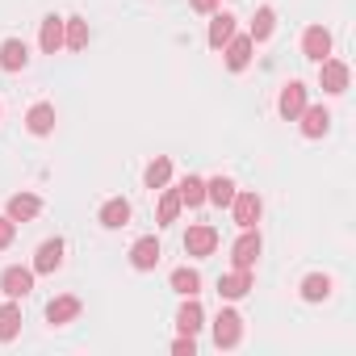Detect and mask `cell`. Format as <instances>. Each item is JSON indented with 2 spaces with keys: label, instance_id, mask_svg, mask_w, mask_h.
<instances>
[{
  "label": "cell",
  "instance_id": "6da1fadb",
  "mask_svg": "<svg viewBox=\"0 0 356 356\" xmlns=\"http://www.w3.org/2000/svg\"><path fill=\"white\" fill-rule=\"evenodd\" d=\"M34 289V268H22V264H13V268H5V273H0V293H5V298H26Z\"/></svg>",
  "mask_w": 356,
  "mask_h": 356
},
{
  "label": "cell",
  "instance_id": "7a4b0ae2",
  "mask_svg": "<svg viewBox=\"0 0 356 356\" xmlns=\"http://www.w3.org/2000/svg\"><path fill=\"white\" fill-rule=\"evenodd\" d=\"M214 248H218V231L214 227H206V222H197V227H189L185 231V252L189 256H214Z\"/></svg>",
  "mask_w": 356,
  "mask_h": 356
},
{
  "label": "cell",
  "instance_id": "3957f363",
  "mask_svg": "<svg viewBox=\"0 0 356 356\" xmlns=\"http://www.w3.org/2000/svg\"><path fill=\"white\" fill-rule=\"evenodd\" d=\"M239 339H243V318L235 310H218V318H214V343L218 348H235Z\"/></svg>",
  "mask_w": 356,
  "mask_h": 356
},
{
  "label": "cell",
  "instance_id": "277c9868",
  "mask_svg": "<svg viewBox=\"0 0 356 356\" xmlns=\"http://www.w3.org/2000/svg\"><path fill=\"white\" fill-rule=\"evenodd\" d=\"M318 84H323L327 97H339V92L348 88V63H339V59H323V63H318Z\"/></svg>",
  "mask_w": 356,
  "mask_h": 356
},
{
  "label": "cell",
  "instance_id": "5b68a950",
  "mask_svg": "<svg viewBox=\"0 0 356 356\" xmlns=\"http://www.w3.org/2000/svg\"><path fill=\"white\" fill-rule=\"evenodd\" d=\"M231 260H235V268H252V264L260 260V235H256V227H248V231L235 239Z\"/></svg>",
  "mask_w": 356,
  "mask_h": 356
},
{
  "label": "cell",
  "instance_id": "8992f818",
  "mask_svg": "<svg viewBox=\"0 0 356 356\" xmlns=\"http://www.w3.org/2000/svg\"><path fill=\"white\" fill-rule=\"evenodd\" d=\"M159 256H163V252H159V239H155V235H147V239H138V243L130 248V264H134L138 273H151V268L159 264Z\"/></svg>",
  "mask_w": 356,
  "mask_h": 356
},
{
  "label": "cell",
  "instance_id": "52a82bcc",
  "mask_svg": "<svg viewBox=\"0 0 356 356\" xmlns=\"http://www.w3.org/2000/svg\"><path fill=\"white\" fill-rule=\"evenodd\" d=\"M302 51H306V59L323 63V59L331 55V34H327L323 26H310V30L302 34Z\"/></svg>",
  "mask_w": 356,
  "mask_h": 356
},
{
  "label": "cell",
  "instance_id": "ba28073f",
  "mask_svg": "<svg viewBox=\"0 0 356 356\" xmlns=\"http://www.w3.org/2000/svg\"><path fill=\"white\" fill-rule=\"evenodd\" d=\"M298 118H302V134H306V138H323V134L331 130V113H327L323 105H306Z\"/></svg>",
  "mask_w": 356,
  "mask_h": 356
},
{
  "label": "cell",
  "instance_id": "9c48e42d",
  "mask_svg": "<svg viewBox=\"0 0 356 356\" xmlns=\"http://www.w3.org/2000/svg\"><path fill=\"white\" fill-rule=\"evenodd\" d=\"M231 210H235L239 231H248V227H256V222H260V197H256V193H235Z\"/></svg>",
  "mask_w": 356,
  "mask_h": 356
},
{
  "label": "cell",
  "instance_id": "30bf717a",
  "mask_svg": "<svg viewBox=\"0 0 356 356\" xmlns=\"http://www.w3.org/2000/svg\"><path fill=\"white\" fill-rule=\"evenodd\" d=\"M252 289V268H235V273H227V277H218V293L227 298V302H235V298H243Z\"/></svg>",
  "mask_w": 356,
  "mask_h": 356
},
{
  "label": "cell",
  "instance_id": "8fae6325",
  "mask_svg": "<svg viewBox=\"0 0 356 356\" xmlns=\"http://www.w3.org/2000/svg\"><path fill=\"white\" fill-rule=\"evenodd\" d=\"M176 327H181V335H197L206 327V310L197 306V298H189L181 310H176Z\"/></svg>",
  "mask_w": 356,
  "mask_h": 356
},
{
  "label": "cell",
  "instance_id": "7c38bea8",
  "mask_svg": "<svg viewBox=\"0 0 356 356\" xmlns=\"http://www.w3.org/2000/svg\"><path fill=\"white\" fill-rule=\"evenodd\" d=\"M252 47H256V42H252L248 34H243V38H231V42L222 47V55H227V67H231V72H243V67L252 63Z\"/></svg>",
  "mask_w": 356,
  "mask_h": 356
},
{
  "label": "cell",
  "instance_id": "4fadbf2b",
  "mask_svg": "<svg viewBox=\"0 0 356 356\" xmlns=\"http://www.w3.org/2000/svg\"><path fill=\"white\" fill-rule=\"evenodd\" d=\"M277 105H281V113H285V118L293 122V118H298V113L306 109V84H298V80H289V84L281 88V101H277Z\"/></svg>",
  "mask_w": 356,
  "mask_h": 356
},
{
  "label": "cell",
  "instance_id": "5bb4252c",
  "mask_svg": "<svg viewBox=\"0 0 356 356\" xmlns=\"http://www.w3.org/2000/svg\"><path fill=\"white\" fill-rule=\"evenodd\" d=\"M26 126H30V134H51L55 130V105H47V101H38L30 113H26Z\"/></svg>",
  "mask_w": 356,
  "mask_h": 356
},
{
  "label": "cell",
  "instance_id": "9a60e30c",
  "mask_svg": "<svg viewBox=\"0 0 356 356\" xmlns=\"http://www.w3.org/2000/svg\"><path fill=\"white\" fill-rule=\"evenodd\" d=\"M38 214H42V202H38L34 193L9 197V218H13V222H30V218H38Z\"/></svg>",
  "mask_w": 356,
  "mask_h": 356
},
{
  "label": "cell",
  "instance_id": "2e32d148",
  "mask_svg": "<svg viewBox=\"0 0 356 356\" xmlns=\"http://www.w3.org/2000/svg\"><path fill=\"white\" fill-rule=\"evenodd\" d=\"M126 222H130V202H126V197H109V202L101 206V227L118 231V227H126Z\"/></svg>",
  "mask_w": 356,
  "mask_h": 356
},
{
  "label": "cell",
  "instance_id": "e0dca14e",
  "mask_svg": "<svg viewBox=\"0 0 356 356\" xmlns=\"http://www.w3.org/2000/svg\"><path fill=\"white\" fill-rule=\"evenodd\" d=\"M63 264V239H47L34 256V273H55Z\"/></svg>",
  "mask_w": 356,
  "mask_h": 356
},
{
  "label": "cell",
  "instance_id": "ac0fdd59",
  "mask_svg": "<svg viewBox=\"0 0 356 356\" xmlns=\"http://www.w3.org/2000/svg\"><path fill=\"white\" fill-rule=\"evenodd\" d=\"M26 63H30V51H26L22 38H9L5 47H0V67H5V72H22Z\"/></svg>",
  "mask_w": 356,
  "mask_h": 356
},
{
  "label": "cell",
  "instance_id": "d6986e66",
  "mask_svg": "<svg viewBox=\"0 0 356 356\" xmlns=\"http://www.w3.org/2000/svg\"><path fill=\"white\" fill-rule=\"evenodd\" d=\"M17 331H22V306L9 298L5 306H0V343H9V339H17Z\"/></svg>",
  "mask_w": 356,
  "mask_h": 356
},
{
  "label": "cell",
  "instance_id": "ffe728a7",
  "mask_svg": "<svg viewBox=\"0 0 356 356\" xmlns=\"http://www.w3.org/2000/svg\"><path fill=\"white\" fill-rule=\"evenodd\" d=\"M80 314V298H72V293H63V298H55L51 306H47V318L55 323V327H63V323H72Z\"/></svg>",
  "mask_w": 356,
  "mask_h": 356
},
{
  "label": "cell",
  "instance_id": "44dd1931",
  "mask_svg": "<svg viewBox=\"0 0 356 356\" xmlns=\"http://www.w3.org/2000/svg\"><path fill=\"white\" fill-rule=\"evenodd\" d=\"M273 30H277V13H273V5H264V9H256V17H252V42H264V38H273Z\"/></svg>",
  "mask_w": 356,
  "mask_h": 356
},
{
  "label": "cell",
  "instance_id": "7402d4cb",
  "mask_svg": "<svg viewBox=\"0 0 356 356\" xmlns=\"http://www.w3.org/2000/svg\"><path fill=\"white\" fill-rule=\"evenodd\" d=\"M231 38H235V17H231V13H218V17L210 22V47L222 51Z\"/></svg>",
  "mask_w": 356,
  "mask_h": 356
},
{
  "label": "cell",
  "instance_id": "603a6c76",
  "mask_svg": "<svg viewBox=\"0 0 356 356\" xmlns=\"http://www.w3.org/2000/svg\"><path fill=\"white\" fill-rule=\"evenodd\" d=\"M38 42H42V51H47V55L63 51V17H47V22H42V34H38Z\"/></svg>",
  "mask_w": 356,
  "mask_h": 356
},
{
  "label": "cell",
  "instance_id": "cb8c5ba5",
  "mask_svg": "<svg viewBox=\"0 0 356 356\" xmlns=\"http://www.w3.org/2000/svg\"><path fill=\"white\" fill-rule=\"evenodd\" d=\"M206 202H214L218 210L235 202V185L227 181V176H214V181H206Z\"/></svg>",
  "mask_w": 356,
  "mask_h": 356
},
{
  "label": "cell",
  "instance_id": "d4e9b609",
  "mask_svg": "<svg viewBox=\"0 0 356 356\" xmlns=\"http://www.w3.org/2000/svg\"><path fill=\"white\" fill-rule=\"evenodd\" d=\"M168 176H172V159H168V155H159V159H151V163H147L143 181H147V189H163V185H168Z\"/></svg>",
  "mask_w": 356,
  "mask_h": 356
},
{
  "label": "cell",
  "instance_id": "484cf974",
  "mask_svg": "<svg viewBox=\"0 0 356 356\" xmlns=\"http://www.w3.org/2000/svg\"><path fill=\"white\" fill-rule=\"evenodd\" d=\"M172 289H176V293H185V298H197V293H202V277H197V268H176V273H172Z\"/></svg>",
  "mask_w": 356,
  "mask_h": 356
},
{
  "label": "cell",
  "instance_id": "4316f807",
  "mask_svg": "<svg viewBox=\"0 0 356 356\" xmlns=\"http://www.w3.org/2000/svg\"><path fill=\"white\" fill-rule=\"evenodd\" d=\"M63 47H72V51H84V47H88V22H80V17H67V22H63Z\"/></svg>",
  "mask_w": 356,
  "mask_h": 356
},
{
  "label": "cell",
  "instance_id": "83f0119b",
  "mask_svg": "<svg viewBox=\"0 0 356 356\" xmlns=\"http://www.w3.org/2000/svg\"><path fill=\"white\" fill-rule=\"evenodd\" d=\"M176 193H181V206H202L206 202V181H202V176H185Z\"/></svg>",
  "mask_w": 356,
  "mask_h": 356
},
{
  "label": "cell",
  "instance_id": "f1b7e54d",
  "mask_svg": "<svg viewBox=\"0 0 356 356\" xmlns=\"http://www.w3.org/2000/svg\"><path fill=\"white\" fill-rule=\"evenodd\" d=\"M331 293V277H323V273H310L306 281H302V298L306 302H323Z\"/></svg>",
  "mask_w": 356,
  "mask_h": 356
},
{
  "label": "cell",
  "instance_id": "f546056e",
  "mask_svg": "<svg viewBox=\"0 0 356 356\" xmlns=\"http://www.w3.org/2000/svg\"><path fill=\"white\" fill-rule=\"evenodd\" d=\"M176 214H181V193H176V189H168V193L159 197V227L176 222Z\"/></svg>",
  "mask_w": 356,
  "mask_h": 356
},
{
  "label": "cell",
  "instance_id": "4dcf8cb0",
  "mask_svg": "<svg viewBox=\"0 0 356 356\" xmlns=\"http://www.w3.org/2000/svg\"><path fill=\"white\" fill-rule=\"evenodd\" d=\"M13 235H17V222L5 214V218H0V248H9V243H13Z\"/></svg>",
  "mask_w": 356,
  "mask_h": 356
},
{
  "label": "cell",
  "instance_id": "1f68e13d",
  "mask_svg": "<svg viewBox=\"0 0 356 356\" xmlns=\"http://www.w3.org/2000/svg\"><path fill=\"white\" fill-rule=\"evenodd\" d=\"M172 352H176V356H193V352H197V343H193V335H181V339H176V343H172Z\"/></svg>",
  "mask_w": 356,
  "mask_h": 356
},
{
  "label": "cell",
  "instance_id": "d6a6232c",
  "mask_svg": "<svg viewBox=\"0 0 356 356\" xmlns=\"http://www.w3.org/2000/svg\"><path fill=\"white\" fill-rule=\"evenodd\" d=\"M189 5H193L197 13H214V9H218V0H189Z\"/></svg>",
  "mask_w": 356,
  "mask_h": 356
}]
</instances>
